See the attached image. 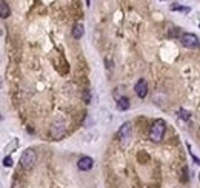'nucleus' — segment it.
Wrapping results in <instances>:
<instances>
[{
	"mask_svg": "<svg viewBox=\"0 0 200 188\" xmlns=\"http://www.w3.org/2000/svg\"><path fill=\"white\" fill-rule=\"evenodd\" d=\"M0 16H2V19H6L9 16V6H8V3L5 0L0 2Z\"/></svg>",
	"mask_w": 200,
	"mask_h": 188,
	"instance_id": "9d476101",
	"label": "nucleus"
},
{
	"mask_svg": "<svg viewBox=\"0 0 200 188\" xmlns=\"http://www.w3.org/2000/svg\"><path fill=\"white\" fill-rule=\"evenodd\" d=\"M131 134H132V125L129 122H125L122 127L118 128L117 137L120 139V142H122V143H126L131 139Z\"/></svg>",
	"mask_w": 200,
	"mask_h": 188,
	"instance_id": "39448f33",
	"label": "nucleus"
},
{
	"mask_svg": "<svg viewBox=\"0 0 200 188\" xmlns=\"http://www.w3.org/2000/svg\"><path fill=\"white\" fill-rule=\"evenodd\" d=\"M177 116H179L182 120H189V119H191V113L186 111V110H183V108H180V110L177 111Z\"/></svg>",
	"mask_w": 200,
	"mask_h": 188,
	"instance_id": "f8f14e48",
	"label": "nucleus"
},
{
	"mask_svg": "<svg viewBox=\"0 0 200 188\" xmlns=\"http://www.w3.org/2000/svg\"><path fill=\"white\" fill-rule=\"evenodd\" d=\"M92 165H94V160H92L91 157H88V156L78 159V162H77V167H78L80 171H88V170L92 168Z\"/></svg>",
	"mask_w": 200,
	"mask_h": 188,
	"instance_id": "0eeeda50",
	"label": "nucleus"
},
{
	"mask_svg": "<svg viewBox=\"0 0 200 188\" xmlns=\"http://www.w3.org/2000/svg\"><path fill=\"white\" fill-rule=\"evenodd\" d=\"M198 179H200V176H198Z\"/></svg>",
	"mask_w": 200,
	"mask_h": 188,
	"instance_id": "dca6fc26",
	"label": "nucleus"
},
{
	"mask_svg": "<svg viewBox=\"0 0 200 188\" xmlns=\"http://www.w3.org/2000/svg\"><path fill=\"white\" fill-rule=\"evenodd\" d=\"M134 91H136V94H137L140 99H145L146 97V94H148V83H146L145 79H140L139 82L136 83Z\"/></svg>",
	"mask_w": 200,
	"mask_h": 188,
	"instance_id": "423d86ee",
	"label": "nucleus"
},
{
	"mask_svg": "<svg viewBox=\"0 0 200 188\" xmlns=\"http://www.w3.org/2000/svg\"><path fill=\"white\" fill-rule=\"evenodd\" d=\"M3 165H5V167H11V165H12V159H11L9 156H6V157L3 159Z\"/></svg>",
	"mask_w": 200,
	"mask_h": 188,
	"instance_id": "ddd939ff",
	"label": "nucleus"
},
{
	"mask_svg": "<svg viewBox=\"0 0 200 188\" xmlns=\"http://www.w3.org/2000/svg\"><path fill=\"white\" fill-rule=\"evenodd\" d=\"M165 130H166V125L162 119H157L155 122L152 124L151 130H149V139L154 140V142H160L163 139V134H165Z\"/></svg>",
	"mask_w": 200,
	"mask_h": 188,
	"instance_id": "f257e3e1",
	"label": "nucleus"
},
{
	"mask_svg": "<svg viewBox=\"0 0 200 188\" xmlns=\"http://www.w3.org/2000/svg\"><path fill=\"white\" fill-rule=\"evenodd\" d=\"M85 3H86V6H91V0H85Z\"/></svg>",
	"mask_w": 200,
	"mask_h": 188,
	"instance_id": "2eb2a0df",
	"label": "nucleus"
},
{
	"mask_svg": "<svg viewBox=\"0 0 200 188\" xmlns=\"http://www.w3.org/2000/svg\"><path fill=\"white\" fill-rule=\"evenodd\" d=\"M180 40H182L183 46L189 48V49H195V48H198V45H200L197 36L192 34V33H183L182 37H180Z\"/></svg>",
	"mask_w": 200,
	"mask_h": 188,
	"instance_id": "7ed1b4c3",
	"label": "nucleus"
},
{
	"mask_svg": "<svg viewBox=\"0 0 200 188\" xmlns=\"http://www.w3.org/2000/svg\"><path fill=\"white\" fill-rule=\"evenodd\" d=\"M85 34V26L82 23H75L72 28V37L74 39H82V36Z\"/></svg>",
	"mask_w": 200,
	"mask_h": 188,
	"instance_id": "6e6552de",
	"label": "nucleus"
},
{
	"mask_svg": "<svg viewBox=\"0 0 200 188\" xmlns=\"http://www.w3.org/2000/svg\"><path fill=\"white\" fill-rule=\"evenodd\" d=\"M89 99H91V97H89V91L86 89V91H85V100H86V102H89Z\"/></svg>",
	"mask_w": 200,
	"mask_h": 188,
	"instance_id": "4468645a",
	"label": "nucleus"
},
{
	"mask_svg": "<svg viewBox=\"0 0 200 188\" xmlns=\"http://www.w3.org/2000/svg\"><path fill=\"white\" fill-rule=\"evenodd\" d=\"M117 108L122 110V111H126L129 108V100H128V97H125V96L118 97V100H117Z\"/></svg>",
	"mask_w": 200,
	"mask_h": 188,
	"instance_id": "1a4fd4ad",
	"label": "nucleus"
},
{
	"mask_svg": "<svg viewBox=\"0 0 200 188\" xmlns=\"http://www.w3.org/2000/svg\"><path fill=\"white\" fill-rule=\"evenodd\" d=\"M66 134V125L63 120H57V122L52 124L51 127V137L52 139H60Z\"/></svg>",
	"mask_w": 200,
	"mask_h": 188,
	"instance_id": "20e7f679",
	"label": "nucleus"
},
{
	"mask_svg": "<svg viewBox=\"0 0 200 188\" xmlns=\"http://www.w3.org/2000/svg\"><path fill=\"white\" fill-rule=\"evenodd\" d=\"M35 160H37V156H35V151L28 148V150H25L22 157H20V164H22V168L26 170V171H29L32 170V167L35 165Z\"/></svg>",
	"mask_w": 200,
	"mask_h": 188,
	"instance_id": "f03ea898",
	"label": "nucleus"
},
{
	"mask_svg": "<svg viewBox=\"0 0 200 188\" xmlns=\"http://www.w3.org/2000/svg\"><path fill=\"white\" fill-rule=\"evenodd\" d=\"M171 11H180V12H189V8L188 6H183V5H179V3H172L169 6Z\"/></svg>",
	"mask_w": 200,
	"mask_h": 188,
	"instance_id": "9b49d317",
	"label": "nucleus"
}]
</instances>
